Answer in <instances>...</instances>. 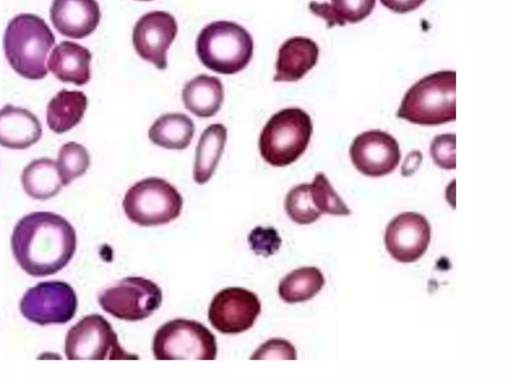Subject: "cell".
Returning a JSON list of instances; mask_svg holds the SVG:
<instances>
[{"label": "cell", "mask_w": 512, "mask_h": 384, "mask_svg": "<svg viewBox=\"0 0 512 384\" xmlns=\"http://www.w3.org/2000/svg\"><path fill=\"white\" fill-rule=\"evenodd\" d=\"M196 53L206 68L219 74H235L250 62L253 39L236 22L215 21L200 31L196 39Z\"/></svg>", "instance_id": "277c9868"}, {"label": "cell", "mask_w": 512, "mask_h": 384, "mask_svg": "<svg viewBox=\"0 0 512 384\" xmlns=\"http://www.w3.org/2000/svg\"><path fill=\"white\" fill-rule=\"evenodd\" d=\"M87 104V97L82 91L60 90L47 105L48 127L57 134L69 131L81 121Z\"/></svg>", "instance_id": "7402d4cb"}, {"label": "cell", "mask_w": 512, "mask_h": 384, "mask_svg": "<svg viewBox=\"0 0 512 384\" xmlns=\"http://www.w3.org/2000/svg\"><path fill=\"white\" fill-rule=\"evenodd\" d=\"M297 353L295 347L287 340L272 338L260 345L250 356L252 360L258 359H288L295 360Z\"/></svg>", "instance_id": "4dcf8cb0"}, {"label": "cell", "mask_w": 512, "mask_h": 384, "mask_svg": "<svg viewBox=\"0 0 512 384\" xmlns=\"http://www.w3.org/2000/svg\"><path fill=\"white\" fill-rule=\"evenodd\" d=\"M376 0H331V8L344 26L347 22L357 23L369 16Z\"/></svg>", "instance_id": "83f0119b"}, {"label": "cell", "mask_w": 512, "mask_h": 384, "mask_svg": "<svg viewBox=\"0 0 512 384\" xmlns=\"http://www.w3.org/2000/svg\"><path fill=\"white\" fill-rule=\"evenodd\" d=\"M91 59V52L86 47L63 41L53 49L48 68L60 81L81 86L90 80Z\"/></svg>", "instance_id": "ac0fdd59"}, {"label": "cell", "mask_w": 512, "mask_h": 384, "mask_svg": "<svg viewBox=\"0 0 512 384\" xmlns=\"http://www.w3.org/2000/svg\"><path fill=\"white\" fill-rule=\"evenodd\" d=\"M192 119L183 113H166L151 125L148 136L152 143L165 149L183 150L193 139Z\"/></svg>", "instance_id": "603a6c76"}, {"label": "cell", "mask_w": 512, "mask_h": 384, "mask_svg": "<svg viewBox=\"0 0 512 384\" xmlns=\"http://www.w3.org/2000/svg\"><path fill=\"white\" fill-rule=\"evenodd\" d=\"M64 351L69 360L138 359L121 347L111 324L99 314L83 317L68 330Z\"/></svg>", "instance_id": "ba28073f"}, {"label": "cell", "mask_w": 512, "mask_h": 384, "mask_svg": "<svg viewBox=\"0 0 512 384\" xmlns=\"http://www.w3.org/2000/svg\"><path fill=\"white\" fill-rule=\"evenodd\" d=\"M284 207L289 218L300 225L311 224L322 215L313 203L309 183H302L290 189Z\"/></svg>", "instance_id": "484cf974"}, {"label": "cell", "mask_w": 512, "mask_h": 384, "mask_svg": "<svg viewBox=\"0 0 512 384\" xmlns=\"http://www.w3.org/2000/svg\"><path fill=\"white\" fill-rule=\"evenodd\" d=\"M122 206L131 222L142 227H153L178 218L183 198L165 179L149 177L136 182L127 190Z\"/></svg>", "instance_id": "8992f818"}, {"label": "cell", "mask_w": 512, "mask_h": 384, "mask_svg": "<svg viewBox=\"0 0 512 384\" xmlns=\"http://www.w3.org/2000/svg\"><path fill=\"white\" fill-rule=\"evenodd\" d=\"M318 45L310 38L294 36L287 39L278 50L275 82L300 80L318 60Z\"/></svg>", "instance_id": "2e32d148"}, {"label": "cell", "mask_w": 512, "mask_h": 384, "mask_svg": "<svg viewBox=\"0 0 512 384\" xmlns=\"http://www.w3.org/2000/svg\"><path fill=\"white\" fill-rule=\"evenodd\" d=\"M56 164L63 185L67 186L87 171L90 155L83 145L70 141L61 146Z\"/></svg>", "instance_id": "d4e9b609"}, {"label": "cell", "mask_w": 512, "mask_h": 384, "mask_svg": "<svg viewBox=\"0 0 512 384\" xmlns=\"http://www.w3.org/2000/svg\"><path fill=\"white\" fill-rule=\"evenodd\" d=\"M309 9L313 14L323 18L327 23V27L331 28L335 25L342 26L341 21L339 20V18L337 17L329 3H318L316 1H312L309 3Z\"/></svg>", "instance_id": "1f68e13d"}, {"label": "cell", "mask_w": 512, "mask_h": 384, "mask_svg": "<svg viewBox=\"0 0 512 384\" xmlns=\"http://www.w3.org/2000/svg\"><path fill=\"white\" fill-rule=\"evenodd\" d=\"M431 227L422 214L403 212L392 219L385 230V246L389 254L402 263H412L426 252Z\"/></svg>", "instance_id": "5bb4252c"}, {"label": "cell", "mask_w": 512, "mask_h": 384, "mask_svg": "<svg viewBox=\"0 0 512 384\" xmlns=\"http://www.w3.org/2000/svg\"><path fill=\"white\" fill-rule=\"evenodd\" d=\"M161 288L152 280L130 276L120 279L98 294L101 308L120 320L141 321L162 304Z\"/></svg>", "instance_id": "9c48e42d"}, {"label": "cell", "mask_w": 512, "mask_h": 384, "mask_svg": "<svg viewBox=\"0 0 512 384\" xmlns=\"http://www.w3.org/2000/svg\"><path fill=\"white\" fill-rule=\"evenodd\" d=\"M349 155L355 168L369 177L391 173L401 159L397 140L381 130L365 131L357 135L350 146Z\"/></svg>", "instance_id": "7c38bea8"}, {"label": "cell", "mask_w": 512, "mask_h": 384, "mask_svg": "<svg viewBox=\"0 0 512 384\" xmlns=\"http://www.w3.org/2000/svg\"><path fill=\"white\" fill-rule=\"evenodd\" d=\"M182 100L185 108L195 116L212 117L222 106L223 84L218 77L200 74L185 83Z\"/></svg>", "instance_id": "d6986e66"}, {"label": "cell", "mask_w": 512, "mask_h": 384, "mask_svg": "<svg viewBox=\"0 0 512 384\" xmlns=\"http://www.w3.org/2000/svg\"><path fill=\"white\" fill-rule=\"evenodd\" d=\"M313 131L311 117L300 108H285L273 114L259 136V151L265 162L284 167L307 149Z\"/></svg>", "instance_id": "5b68a950"}, {"label": "cell", "mask_w": 512, "mask_h": 384, "mask_svg": "<svg viewBox=\"0 0 512 384\" xmlns=\"http://www.w3.org/2000/svg\"><path fill=\"white\" fill-rule=\"evenodd\" d=\"M152 351L156 360H215L217 342L214 334L202 323L176 318L155 332Z\"/></svg>", "instance_id": "52a82bcc"}, {"label": "cell", "mask_w": 512, "mask_h": 384, "mask_svg": "<svg viewBox=\"0 0 512 384\" xmlns=\"http://www.w3.org/2000/svg\"><path fill=\"white\" fill-rule=\"evenodd\" d=\"M251 249L258 255L268 257L278 251L281 238L273 227H256L248 235Z\"/></svg>", "instance_id": "f546056e"}, {"label": "cell", "mask_w": 512, "mask_h": 384, "mask_svg": "<svg viewBox=\"0 0 512 384\" xmlns=\"http://www.w3.org/2000/svg\"><path fill=\"white\" fill-rule=\"evenodd\" d=\"M139 1H151V0H139Z\"/></svg>", "instance_id": "e575fe53"}, {"label": "cell", "mask_w": 512, "mask_h": 384, "mask_svg": "<svg viewBox=\"0 0 512 384\" xmlns=\"http://www.w3.org/2000/svg\"><path fill=\"white\" fill-rule=\"evenodd\" d=\"M456 72L431 73L405 93L397 117L419 125H439L456 119Z\"/></svg>", "instance_id": "3957f363"}, {"label": "cell", "mask_w": 512, "mask_h": 384, "mask_svg": "<svg viewBox=\"0 0 512 384\" xmlns=\"http://www.w3.org/2000/svg\"><path fill=\"white\" fill-rule=\"evenodd\" d=\"M261 312L258 296L242 287H227L217 292L210 302V324L224 334L249 330Z\"/></svg>", "instance_id": "8fae6325"}, {"label": "cell", "mask_w": 512, "mask_h": 384, "mask_svg": "<svg viewBox=\"0 0 512 384\" xmlns=\"http://www.w3.org/2000/svg\"><path fill=\"white\" fill-rule=\"evenodd\" d=\"M425 0H380L389 10L396 13H407L417 9Z\"/></svg>", "instance_id": "d6a6232c"}, {"label": "cell", "mask_w": 512, "mask_h": 384, "mask_svg": "<svg viewBox=\"0 0 512 384\" xmlns=\"http://www.w3.org/2000/svg\"><path fill=\"white\" fill-rule=\"evenodd\" d=\"M42 136L38 118L29 110L6 104L0 109V145L9 149H26Z\"/></svg>", "instance_id": "e0dca14e"}, {"label": "cell", "mask_w": 512, "mask_h": 384, "mask_svg": "<svg viewBox=\"0 0 512 384\" xmlns=\"http://www.w3.org/2000/svg\"><path fill=\"white\" fill-rule=\"evenodd\" d=\"M421 153L420 151H412L407 157L402 166V174L404 176L411 175L421 163Z\"/></svg>", "instance_id": "836d02e7"}, {"label": "cell", "mask_w": 512, "mask_h": 384, "mask_svg": "<svg viewBox=\"0 0 512 384\" xmlns=\"http://www.w3.org/2000/svg\"><path fill=\"white\" fill-rule=\"evenodd\" d=\"M11 248L19 266L29 275L55 274L72 259L76 250V232L61 215L32 212L15 225Z\"/></svg>", "instance_id": "6da1fadb"}, {"label": "cell", "mask_w": 512, "mask_h": 384, "mask_svg": "<svg viewBox=\"0 0 512 384\" xmlns=\"http://www.w3.org/2000/svg\"><path fill=\"white\" fill-rule=\"evenodd\" d=\"M24 192L33 199L47 200L64 186L56 162L48 157L32 160L22 171Z\"/></svg>", "instance_id": "44dd1931"}, {"label": "cell", "mask_w": 512, "mask_h": 384, "mask_svg": "<svg viewBox=\"0 0 512 384\" xmlns=\"http://www.w3.org/2000/svg\"><path fill=\"white\" fill-rule=\"evenodd\" d=\"M455 134L437 135L431 142L430 155L433 161L442 169L453 170L455 162Z\"/></svg>", "instance_id": "f1b7e54d"}, {"label": "cell", "mask_w": 512, "mask_h": 384, "mask_svg": "<svg viewBox=\"0 0 512 384\" xmlns=\"http://www.w3.org/2000/svg\"><path fill=\"white\" fill-rule=\"evenodd\" d=\"M77 296L66 282L46 281L29 288L20 301L21 314L38 325L64 324L76 314Z\"/></svg>", "instance_id": "30bf717a"}, {"label": "cell", "mask_w": 512, "mask_h": 384, "mask_svg": "<svg viewBox=\"0 0 512 384\" xmlns=\"http://www.w3.org/2000/svg\"><path fill=\"white\" fill-rule=\"evenodd\" d=\"M101 18L96 0H53L50 19L56 30L70 38L82 39L95 31Z\"/></svg>", "instance_id": "9a60e30c"}, {"label": "cell", "mask_w": 512, "mask_h": 384, "mask_svg": "<svg viewBox=\"0 0 512 384\" xmlns=\"http://www.w3.org/2000/svg\"><path fill=\"white\" fill-rule=\"evenodd\" d=\"M54 43L55 37L45 20L30 13L13 17L3 38L8 63L29 80H40L47 75L46 60Z\"/></svg>", "instance_id": "7a4b0ae2"}, {"label": "cell", "mask_w": 512, "mask_h": 384, "mask_svg": "<svg viewBox=\"0 0 512 384\" xmlns=\"http://www.w3.org/2000/svg\"><path fill=\"white\" fill-rule=\"evenodd\" d=\"M324 284L325 278L317 267H300L281 279L278 294L286 303L304 302L313 298Z\"/></svg>", "instance_id": "cb8c5ba5"}, {"label": "cell", "mask_w": 512, "mask_h": 384, "mask_svg": "<svg viewBox=\"0 0 512 384\" xmlns=\"http://www.w3.org/2000/svg\"><path fill=\"white\" fill-rule=\"evenodd\" d=\"M177 31L176 19L170 13L148 12L137 20L133 28V46L142 59L151 62L159 70H165L167 51Z\"/></svg>", "instance_id": "4fadbf2b"}, {"label": "cell", "mask_w": 512, "mask_h": 384, "mask_svg": "<svg viewBox=\"0 0 512 384\" xmlns=\"http://www.w3.org/2000/svg\"><path fill=\"white\" fill-rule=\"evenodd\" d=\"M309 184L313 203L322 214L345 216L351 213L323 172L316 173Z\"/></svg>", "instance_id": "4316f807"}, {"label": "cell", "mask_w": 512, "mask_h": 384, "mask_svg": "<svg viewBox=\"0 0 512 384\" xmlns=\"http://www.w3.org/2000/svg\"><path fill=\"white\" fill-rule=\"evenodd\" d=\"M226 140L227 128L220 123L209 125L201 133L193 166V179L197 184L207 183L214 174Z\"/></svg>", "instance_id": "ffe728a7"}]
</instances>
